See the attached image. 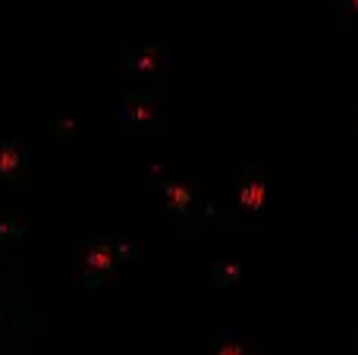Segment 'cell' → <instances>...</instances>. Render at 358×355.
I'll list each match as a JSON object with an SVG mask.
<instances>
[{
    "label": "cell",
    "mask_w": 358,
    "mask_h": 355,
    "mask_svg": "<svg viewBox=\"0 0 358 355\" xmlns=\"http://www.w3.org/2000/svg\"><path fill=\"white\" fill-rule=\"evenodd\" d=\"M267 201V186L261 180H248L245 186L239 189V205L245 208V211H261Z\"/></svg>",
    "instance_id": "obj_1"
},
{
    "label": "cell",
    "mask_w": 358,
    "mask_h": 355,
    "mask_svg": "<svg viewBox=\"0 0 358 355\" xmlns=\"http://www.w3.org/2000/svg\"><path fill=\"white\" fill-rule=\"evenodd\" d=\"M113 261H117V252H113V245H94V249L85 252V268L94 270V274H104V270H110Z\"/></svg>",
    "instance_id": "obj_2"
},
{
    "label": "cell",
    "mask_w": 358,
    "mask_h": 355,
    "mask_svg": "<svg viewBox=\"0 0 358 355\" xmlns=\"http://www.w3.org/2000/svg\"><path fill=\"white\" fill-rule=\"evenodd\" d=\"M167 201L176 208V211H185V208H189V201H192L189 186H182V182H170V186H167Z\"/></svg>",
    "instance_id": "obj_3"
},
{
    "label": "cell",
    "mask_w": 358,
    "mask_h": 355,
    "mask_svg": "<svg viewBox=\"0 0 358 355\" xmlns=\"http://www.w3.org/2000/svg\"><path fill=\"white\" fill-rule=\"evenodd\" d=\"M19 167V151L16 148H0V173H13Z\"/></svg>",
    "instance_id": "obj_4"
},
{
    "label": "cell",
    "mask_w": 358,
    "mask_h": 355,
    "mask_svg": "<svg viewBox=\"0 0 358 355\" xmlns=\"http://www.w3.org/2000/svg\"><path fill=\"white\" fill-rule=\"evenodd\" d=\"M157 63H161V54H157V50H145V54L136 60V66L138 69H155Z\"/></svg>",
    "instance_id": "obj_5"
},
{
    "label": "cell",
    "mask_w": 358,
    "mask_h": 355,
    "mask_svg": "<svg viewBox=\"0 0 358 355\" xmlns=\"http://www.w3.org/2000/svg\"><path fill=\"white\" fill-rule=\"evenodd\" d=\"M214 355H248V352L242 349V346H236V343H227V346H220Z\"/></svg>",
    "instance_id": "obj_6"
},
{
    "label": "cell",
    "mask_w": 358,
    "mask_h": 355,
    "mask_svg": "<svg viewBox=\"0 0 358 355\" xmlns=\"http://www.w3.org/2000/svg\"><path fill=\"white\" fill-rule=\"evenodd\" d=\"M132 117L136 119H151V107H132Z\"/></svg>",
    "instance_id": "obj_7"
},
{
    "label": "cell",
    "mask_w": 358,
    "mask_h": 355,
    "mask_svg": "<svg viewBox=\"0 0 358 355\" xmlns=\"http://www.w3.org/2000/svg\"><path fill=\"white\" fill-rule=\"evenodd\" d=\"M352 10H355V13H358V0H352Z\"/></svg>",
    "instance_id": "obj_8"
}]
</instances>
